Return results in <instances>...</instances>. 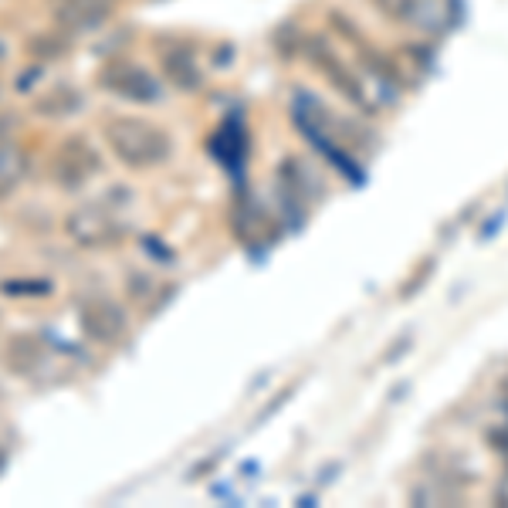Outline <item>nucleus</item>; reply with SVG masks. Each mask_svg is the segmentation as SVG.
<instances>
[{
  "mask_svg": "<svg viewBox=\"0 0 508 508\" xmlns=\"http://www.w3.org/2000/svg\"><path fill=\"white\" fill-rule=\"evenodd\" d=\"M4 55H7V47H4V41H0V58H4Z\"/></svg>",
  "mask_w": 508,
  "mask_h": 508,
  "instance_id": "412c9836",
  "label": "nucleus"
},
{
  "mask_svg": "<svg viewBox=\"0 0 508 508\" xmlns=\"http://www.w3.org/2000/svg\"><path fill=\"white\" fill-rule=\"evenodd\" d=\"M99 89L119 95L125 102H136V106H156L163 102V85L153 72H146L142 65L133 62H108L99 72Z\"/></svg>",
  "mask_w": 508,
  "mask_h": 508,
  "instance_id": "0eeeda50",
  "label": "nucleus"
},
{
  "mask_svg": "<svg viewBox=\"0 0 508 508\" xmlns=\"http://www.w3.org/2000/svg\"><path fill=\"white\" fill-rule=\"evenodd\" d=\"M51 4H55V24L68 34L95 31L116 11V0H51Z\"/></svg>",
  "mask_w": 508,
  "mask_h": 508,
  "instance_id": "9d476101",
  "label": "nucleus"
},
{
  "mask_svg": "<svg viewBox=\"0 0 508 508\" xmlns=\"http://www.w3.org/2000/svg\"><path fill=\"white\" fill-rule=\"evenodd\" d=\"M108 153L129 169H156L173 159V136L163 125L139 119V116H116L102 125Z\"/></svg>",
  "mask_w": 508,
  "mask_h": 508,
  "instance_id": "f257e3e1",
  "label": "nucleus"
},
{
  "mask_svg": "<svg viewBox=\"0 0 508 508\" xmlns=\"http://www.w3.org/2000/svg\"><path fill=\"white\" fill-rule=\"evenodd\" d=\"M78 329H82V336L92 339V342L116 346L129 332V312L116 298H108V295H92V298L78 302Z\"/></svg>",
  "mask_w": 508,
  "mask_h": 508,
  "instance_id": "423d86ee",
  "label": "nucleus"
},
{
  "mask_svg": "<svg viewBox=\"0 0 508 508\" xmlns=\"http://www.w3.org/2000/svg\"><path fill=\"white\" fill-rule=\"evenodd\" d=\"M431 271H434V262H424L420 264V268H417V275L410 278V281H407V285H403V298H410V295L417 292V281H420V278H431Z\"/></svg>",
  "mask_w": 508,
  "mask_h": 508,
  "instance_id": "6ab92c4d",
  "label": "nucleus"
},
{
  "mask_svg": "<svg viewBox=\"0 0 508 508\" xmlns=\"http://www.w3.org/2000/svg\"><path fill=\"white\" fill-rule=\"evenodd\" d=\"M306 58L346 106H353L356 112H363V116H376V112H380V102H376L366 75L356 72L353 65L346 62L325 38H306Z\"/></svg>",
  "mask_w": 508,
  "mask_h": 508,
  "instance_id": "7ed1b4c3",
  "label": "nucleus"
},
{
  "mask_svg": "<svg viewBox=\"0 0 508 508\" xmlns=\"http://www.w3.org/2000/svg\"><path fill=\"white\" fill-rule=\"evenodd\" d=\"M72 41H75V34L55 28V31L31 34L24 51H28V58H34L38 65H51V62H62L65 55L72 51Z\"/></svg>",
  "mask_w": 508,
  "mask_h": 508,
  "instance_id": "2eb2a0df",
  "label": "nucleus"
},
{
  "mask_svg": "<svg viewBox=\"0 0 508 508\" xmlns=\"http://www.w3.org/2000/svg\"><path fill=\"white\" fill-rule=\"evenodd\" d=\"M47 346L31 332H14L7 339V349H4V363L14 376H34V373L45 366Z\"/></svg>",
  "mask_w": 508,
  "mask_h": 508,
  "instance_id": "f8f14e48",
  "label": "nucleus"
},
{
  "mask_svg": "<svg viewBox=\"0 0 508 508\" xmlns=\"http://www.w3.org/2000/svg\"><path fill=\"white\" fill-rule=\"evenodd\" d=\"M123 207L108 201H95V203H82L72 214L65 217V234L68 241L85 251H112L119 247L129 237V228L119 217Z\"/></svg>",
  "mask_w": 508,
  "mask_h": 508,
  "instance_id": "20e7f679",
  "label": "nucleus"
},
{
  "mask_svg": "<svg viewBox=\"0 0 508 508\" xmlns=\"http://www.w3.org/2000/svg\"><path fill=\"white\" fill-rule=\"evenodd\" d=\"M82 106H85V95H82V89L68 85V82L51 85L47 92H41L31 102V108L41 119H68V116H75Z\"/></svg>",
  "mask_w": 508,
  "mask_h": 508,
  "instance_id": "ddd939ff",
  "label": "nucleus"
},
{
  "mask_svg": "<svg viewBox=\"0 0 508 508\" xmlns=\"http://www.w3.org/2000/svg\"><path fill=\"white\" fill-rule=\"evenodd\" d=\"M14 123H17L14 112H0V142L14 139Z\"/></svg>",
  "mask_w": 508,
  "mask_h": 508,
  "instance_id": "aec40b11",
  "label": "nucleus"
},
{
  "mask_svg": "<svg viewBox=\"0 0 508 508\" xmlns=\"http://www.w3.org/2000/svg\"><path fill=\"white\" fill-rule=\"evenodd\" d=\"M156 292H159V285H156V278H150L146 271H133V275H125V295H129V302L139 306L142 312L153 306Z\"/></svg>",
  "mask_w": 508,
  "mask_h": 508,
  "instance_id": "f3484780",
  "label": "nucleus"
},
{
  "mask_svg": "<svg viewBox=\"0 0 508 508\" xmlns=\"http://www.w3.org/2000/svg\"><path fill=\"white\" fill-rule=\"evenodd\" d=\"M424 478L437 488L441 502H464L471 485H475V471L468 468L461 454H451V451H427L424 454Z\"/></svg>",
  "mask_w": 508,
  "mask_h": 508,
  "instance_id": "6e6552de",
  "label": "nucleus"
},
{
  "mask_svg": "<svg viewBox=\"0 0 508 508\" xmlns=\"http://www.w3.org/2000/svg\"><path fill=\"white\" fill-rule=\"evenodd\" d=\"M370 7L390 24H403V28H414V31L437 34L444 28L441 11L431 0H370Z\"/></svg>",
  "mask_w": 508,
  "mask_h": 508,
  "instance_id": "1a4fd4ad",
  "label": "nucleus"
},
{
  "mask_svg": "<svg viewBox=\"0 0 508 508\" xmlns=\"http://www.w3.org/2000/svg\"><path fill=\"white\" fill-rule=\"evenodd\" d=\"M481 441L488 444L492 454H498V458L508 464V420H502V424H488V427L481 431Z\"/></svg>",
  "mask_w": 508,
  "mask_h": 508,
  "instance_id": "a211bd4d",
  "label": "nucleus"
},
{
  "mask_svg": "<svg viewBox=\"0 0 508 508\" xmlns=\"http://www.w3.org/2000/svg\"><path fill=\"white\" fill-rule=\"evenodd\" d=\"M329 28L356 51V58H359V65H363V75H366V82H370L373 95H376L383 106H393V102L400 99L403 89H410L407 68H403L393 55H386V51H380V47L373 45L370 38H366V31H363L349 14L329 11Z\"/></svg>",
  "mask_w": 508,
  "mask_h": 508,
  "instance_id": "f03ea898",
  "label": "nucleus"
},
{
  "mask_svg": "<svg viewBox=\"0 0 508 508\" xmlns=\"http://www.w3.org/2000/svg\"><path fill=\"white\" fill-rule=\"evenodd\" d=\"M159 72L180 92H201L203 89V68L197 62V55H194V47H163L159 51Z\"/></svg>",
  "mask_w": 508,
  "mask_h": 508,
  "instance_id": "9b49d317",
  "label": "nucleus"
},
{
  "mask_svg": "<svg viewBox=\"0 0 508 508\" xmlns=\"http://www.w3.org/2000/svg\"><path fill=\"white\" fill-rule=\"evenodd\" d=\"M99 173H102V156L85 136H65L47 159V177L65 194L82 190Z\"/></svg>",
  "mask_w": 508,
  "mask_h": 508,
  "instance_id": "39448f33",
  "label": "nucleus"
},
{
  "mask_svg": "<svg viewBox=\"0 0 508 508\" xmlns=\"http://www.w3.org/2000/svg\"><path fill=\"white\" fill-rule=\"evenodd\" d=\"M28 180V150L14 139L0 142V201H11Z\"/></svg>",
  "mask_w": 508,
  "mask_h": 508,
  "instance_id": "4468645a",
  "label": "nucleus"
},
{
  "mask_svg": "<svg viewBox=\"0 0 508 508\" xmlns=\"http://www.w3.org/2000/svg\"><path fill=\"white\" fill-rule=\"evenodd\" d=\"M0 292L11 295V298H45V295L55 292V285L45 281V278H4L0 281Z\"/></svg>",
  "mask_w": 508,
  "mask_h": 508,
  "instance_id": "dca6fc26",
  "label": "nucleus"
}]
</instances>
